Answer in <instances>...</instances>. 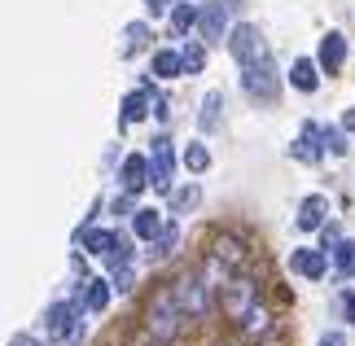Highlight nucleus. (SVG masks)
I'll return each mask as SVG.
<instances>
[{"mask_svg": "<svg viewBox=\"0 0 355 346\" xmlns=\"http://www.w3.org/2000/svg\"><path fill=\"white\" fill-rule=\"evenodd\" d=\"M180 325H184V307L175 298V289H154V298L145 302V338L154 346H171L180 338Z\"/></svg>", "mask_w": 355, "mask_h": 346, "instance_id": "f257e3e1", "label": "nucleus"}, {"mask_svg": "<svg viewBox=\"0 0 355 346\" xmlns=\"http://www.w3.org/2000/svg\"><path fill=\"white\" fill-rule=\"evenodd\" d=\"M228 53H233L237 66H259V62H272V49L268 40L259 35L254 22H237L233 31H228Z\"/></svg>", "mask_w": 355, "mask_h": 346, "instance_id": "f03ea898", "label": "nucleus"}, {"mask_svg": "<svg viewBox=\"0 0 355 346\" xmlns=\"http://www.w3.org/2000/svg\"><path fill=\"white\" fill-rule=\"evenodd\" d=\"M171 289H175V298H180V307H184L189 320L207 315V307H211V281H207L202 272H184Z\"/></svg>", "mask_w": 355, "mask_h": 346, "instance_id": "7ed1b4c3", "label": "nucleus"}, {"mask_svg": "<svg viewBox=\"0 0 355 346\" xmlns=\"http://www.w3.org/2000/svg\"><path fill=\"white\" fill-rule=\"evenodd\" d=\"M171 171H175L171 136H154V149H149V184L158 193H171Z\"/></svg>", "mask_w": 355, "mask_h": 346, "instance_id": "20e7f679", "label": "nucleus"}, {"mask_svg": "<svg viewBox=\"0 0 355 346\" xmlns=\"http://www.w3.org/2000/svg\"><path fill=\"white\" fill-rule=\"evenodd\" d=\"M79 302H53V307L44 311V329H49V338L53 342H66V338H75L79 334Z\"/></svg>", "mask_w": 355, "mask_h": 346, "instance_id": "39448f33", "label": "nucleus"}, {"mask_svg": "<svg viewBox=\"0 0 355 346\" xmlns=\"http://www.w3.org/2000/svg\"><path fill=\"white\" fill-rule=\"evenodd\" d=\"M241 88L254 101H277V66L259 62V66H241Z\"/></svg>", "mask_w": 355, "mask_h": 346, "instance_id": "423d86ee", "label": "nucleus"}, {"mask_svg": "<svg viewBox=\"0 0 355 346\" xmlns=\"http://www.w3.org/2000/svg\"><path fill=\"white\" fill-rule=\"evenodd\" d=\"M220 307H224L228 320H241V315L254 307V281H245V276L228 281V285L220 289Z\"/></svg>", "mask_w": 355, "mask_h": 346, "instance_id": "0eeeda50", "label": "nucleus"}, {"mask_svg": "<svg viewBox=\"0 0 355 346\" xmlns=\"http://www.w3.org/2000/svg\"><path fill=\"white\" fill-rule=\"evenodd\" d=\"M290 268L298 276H307V281H320L324 272H329V250L324 245H307V250H294L290 254Z\"/></svg>", "mask_w": 355, "mask_h": 346, "instance_id": "6e6552de", "label": "nucleus"}, {"mask_svg": "<svg viewBox=\"0 0 355 346\" xmlns=\"http://www.w3.org/2000/svg\"><path fill=\"white\" fill-rule=\"evenodd\" d=\"M198 31H202V40L207 44H215V40H224V31H228V5H202V18H198Z\"/></svg>", "mask_w": 355, "mask_h": 346, "instance_id": "1a4fd4ad", "label": "nucleus"}, {"mask_svg": "<svg viewBox=\"0 0 355 346\" xmlns=\"http://www.w3.org/2000/svg\"><path fill=\"white\" fill-rule=\"evenodd\" d=\"M343 62H347V35L343 31H329L320 40V71L324 75H338L343 71Z\"/></svg>", "mask_w": 355, "mask_h": 346, "instance_id": "9d476101", "label": "nucleus"}, {"mask_svg": "<svg viewBox=\"0 0 355 346\" xmlns=\"http://www.w3.org/2000/svg\"><path fill=\"white\" fill-rule=\"evenodd\" d=\"M119 180H123V193H141V189H149V158H141V154L123 158Z\"/></svg>", "mask_w": 355, "mask_h": 346, "instance_id": "9b49d317", "label": "nucleus"}, {"mask_svg": "<svg viewBox=\"0 0 355 346\" xmlns=\"http://www.w3.org/2000/svg\"><path fill=\"white\" fill-rule=\"evenodd\" d=\"M324 215H329V198H324V193H311V198H303V206H298V228L316 232L324 224Z\"/></svg>", "mask_w": 355, "mask_h": 346, "instance_id": "f8f14e48", "label": "nucleus"}, {"mask_svg": "<svg viewBox=\"0 0 355 346\" xmlns=\"http://www.w3.org/2000/svg\"><path fill=\"white\" fill-rule=\"evenodd\" d=\"M320 141H324V132L316 128V123H303V136L294 141V158L298 162H320V154H324Z\"/></svg>", "mask_w": 355, "mask_h": 346, "instance_id": "ddd939ff", "label": "nucleus"}, {"mask_svg": "<svg viewBox=\"0 0 355 346\" xmlns=\"http://www.w3.org/2000/svg\"><path fill=\"white\" fill-rule=\"evenodd\" d=\"M162 228H167V219H162V211H154V206H141V211L132 215V232L141 241H154Z\"/></svg>", "mask_w": 355, "mask_h": 346, "instance_id": "4468645a", "label": "nucleus"}, {"mask_svg": "<svg viewBox=\"0 0 355 346\" xmlns=\"http://www.w3.org/2000/svg\"><path fill=\"white\" fill-rule=\"evenodd\" d=\"M290 84H294L298 92H316V88H320V62L298 58V62L290 66Z\"/></svg>", "mask_w": 355, "mask_h": 346, "instance_id": "2eb2a0df", "label": "nucleus"}, {"mask_svg": "<svg viewBox=\"0 0 355 346\" xmlns=\"http://www.w3.org/2000/svg\"><path fill=\"white\" fill-rule=\"evenodd\" d=\"M202 18V5H193V0H180V5H171V31L175 35H189Z\"/></svg>", "mask_w": 355, "mask_h": 346, "instance_id": "dca6fc26", "label": "nucleus"}, {"mask_svg": "<svg viewBox=\"0 0 355 346\" xmlns=\"http://www.w3.org/2000/svg\"><path fill=\"white\" fill-rule=\"evenodd\" d=\"M110 289H114V281H84V307L88 311H105L110 307Z\"/></svg>", "mask_w": 355, "mask_h": 346, "instance_id": "f3484780", "label": "nucleus"}, {"mask_svg": "<svg viewBox=\"0 0 355 346\" xmlns=\"http://www.w3.org/2000/svg\"><path fill=\"white\" fill-rule=\"evenodd\" d=\"M237 329H241V338H259V334H268V329H272L268 307H259V302H254V307H250V311H245L241 320H237Z\"/></svg>", "mask_w": 355, "mask_h": 346, "instance_id": "a211bd4d", "label": "nucleus"}, {"mask_svg": "<svg viewBox=\"0 0 355 346\" xmlns=\"http://www.w3.org/2000/svg\"><path fill=\"white\" fill-rule=\"evenodd\" d=\"M149 110H154V96H149L145 88L123 96V123H141V119L149 114Z\"/></svg>", "mask_w": 355, "mask_h": 346, "instance_id": "6ab92c4d", "label": "nucleus"}, {"mask_svg": "<svg viewBox=\"0 0 355 346\" xmlns=\"http://www.w3.org/2000/svg\"><path fill=\"white\" fill-rule=\"evenodd\" d=\"M211 254L220 259L224 268H241V263H245V245L237 237H215V250Z\"/></svg>", "mask_w": 355, "mask_h": 346, "instance_id": "aec40b11", "label": "nucleus"}, {"mask_svg": "<svg viewBox=\"0 0 355 346\" xmlns=\"http://www.w3.org/2000/svg\"><path fill=\"white\" fill-rule=\"evenodd\" d=\"M114 245H119V232H105V228H88V232H84V250H88V254L110 259Z\"/></svg>", "mask_w": 355, "mask_h": 346, "instance_id": "412c9836", "label": "nucleus"}, {"mask_svg": "<svg viewBox=\"0 0 355 346\" xmlns=\"http://www.w3.org/2000/svg\"><path fill=\"white\" fill-rule=\"evenodd\" d=\"M158 79H175V75H184V62H180V53H171V49H158L154 53V66H149Z\"/></svg>", "mask_w": 355, "mask_h": 346, "instance_id": "4be33fe9", "label": "nucleus"}, {"mask_svg": "<svg viewBox=\"0 0 355 346\" xmlns=\"http://www.w3.org/2000/svg\"><path fill=\"white\" fill-rule=\"evenodd\" d=\"M220 105H224V92H207V96H202V114H198V128L202 132L220 128Z\"/></svg>", "mask_w": 355, "mask_h": 346, "instance_id": "5701e85b", "label": "nucleus"}, {"mask_svg": "<svg viewBox=\"0 0 355 346\" xmlns=\"http://www.w3.org/2000/svg\"><path fill=\"white\" fill-rule=\"evenodd\" d=\"M198 202H202V189H198V184H184V189H175V193H171V215H189Z\"/></svg>", "mask_w": 355, "mask_h": 346, "instance_id": "b1692460", "label": "nucleus"}, {"mask_svg": "<svg viewBox=\"0 0 355 346\" xmlns=\"http://www.w3.org/2000/svg\"><path fill=\"white\" fill-rule=\"evenodd\" d=\"M149 44V26L145 22H132L128 31H123V58H132V53H141Z\"/></svg>", "mask_w": 355, "mask_h": 346, "instance_id": "393cba45", "label": "nucleus"}, {"mask_svg": "<svg viewBox=\"0 0 355 346\" xmlns=\"http://www.w3.org/2000/svg\"><path fill=\"white\" fill-rule=\"evenodd\" d=\"M329 254H334V268L351 281V276H355V241H338Z\"/></svg>", "mask_w": 355, "mask_h": 346, "instance_id": "a878e982", "label": "nucleus"}, {"mask_svg": "<svg viewBox=\"0 0 355 346\" xmlns=\"http://www.w3.org/2000/svg\"><path fill=\"white\" fill-rule=\"evenodd\" d=\"M184 167H189V171H193V175H202V171H207V167H211V149H207V145H202V141H193V145H189V149H184Z\"/></svg>", "mask_w": 355, "mask_h": 346, "instance_id": "bb28decb", "label": "nucleus"}, {"mask_svg": "<svg viewBox=\"0 0 355 346\" xmlns=\"http://www.w3.org/2000/svg\"><path fill=\"white\" fill-rule=\"evenodd\" d=\"M180 62H184V75H202V66H207V44H184Z\"/></svg>", "mask_w": 355, "mask_h": 346, "instance_id": "cd10ccee", "label": "nucleus"}, {"mask_svg": "<svg viewBox=\"0 0 355 346\" xmlns=\"http://www.w3.org/2000/svg\"><path fill=\"white\" fill-rule=\"evenodd\" d=\"M175 241H180V228L167 224V228H162L158 237H154V250H149V259H167V254L175 250Z\"/></svg>", "mask_w": 355, "mask_h": 346, "instance_id": "c85d7f7f", "label": "nucleus"}, {"mask_svg": "<svg viewBox=\"0 0 355 346\" xmlns=\"http://www.w3.org/2000/svg\"><path fill=\"white\" fill-rule=\"evenodd\" d=\"M324 154H347V136L338 128H324Z\"/></svg>", "mask_w": 355, "mask_h": 346, "instance_id": "c756f323", "label": "nucleus"}, {"mask_svg": "<svg viewBox=\"0 0 355 346\" xmlns=\"http://www.w3.org/2000/svg\"><path fill=\"white\" fill-rule=\"evenodd\" d=\"M114 289H132V263L128 268H114Z\"/></svg>", "mask_w": 355, "mask_h": 346, "instance_id": "7c9ffc66", "label": "nucleus"}, {"mask_svg": "<svg viewBox=\"0 0 355 346\" xmlns=\"http://www.w3.org/2000/svg\"><path fill=\"white\" fill-rule=\"evenodd\" d=\"M343 315H347V325H355V294H351V289L343 294Z\"/></svg>", "mask_w": 355, "mask_h": 346, "instance_id": "2f4dec72", "label": "nucleus"}, {"mask_svg": "<svg viewBox=\"0 0 355 346\" xmlns=\"http://www.w3.org/2000/svg\"><path fill=\"white\" fill-rule=\"evenodd\" d=\"M316 346H347V338H343V334H324Z\"/></svg>", "mask_w": 355, "mask_h": 346, "instance_id": "473e14b6", "label": "nucleus"}, {"mask_svg": "<svg viewBox=\"0 0 355 346\" xmlns=\"http://www.w3.org/2000/svg\"><path fill=\"white\" fill-rule=\"evenodd\" d=\"M145 5H149V13H167V9H171V0H145Z\"/></svg>", "mask_w": 355, "mask_h": 346, "instance_id": "72a5a7b5", "label": "nucleus"}, {"mask_svg": "<svg viewBox=\"0 0 355 346\" xmlns=\"http://www.w3.org/2000/svg\"><path fill=\"white\" fill-rule=\"evenodd\" d=\"M9 346H40V342H35V338H26V334H13V342H9Z\"/></svg>", "mask_w": 355, "mask_h": 346, "instance_id": "f704fd0d", "label": "nucleus"}]
</instances>
